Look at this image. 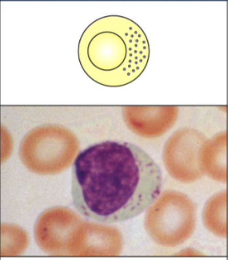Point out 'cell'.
Returning a JSON list of instances; mask_svg holds the SVG:
<instances>
[{"label": "cell", "instance_id": "2", "mask_svg": "<svg viewBox=\"0 0 228 260\" xmlns=\"http://www.w3.org/2000/svg\"><path fill=\"white\" fill-rule=\"evenodd\" d=\"M84 73L106 87L127 86L144 73L150 58L148 37L129 18L103 16L90 24L78 44Z\"/></svg>", "mask_w": 228, "mask_h": 260}, {"label": "cell", "instance_id": "4", "mask_svg": "<svg viewBox=\"0 0 228 260\" xmlns=\"http://www.w3.org/2000/svg\"><path fill=\"white\" fill-rule=\"evenodd\" d=\"M196 225L194 203L178 191H165L147 212L145 227L157 244L175 247L188 240Z\"/></svg>", "mask_w": 228, "mask_h": 260}, {"label": "cell", "instance_id": "11", "mask_svg": "<svg viewBox=\"0 0 228 260\" xmlns=\"http://www.w3.org/2000/svg\"><path fill=\"white\" fill-rule=\"evenodd\" d=\"M28 246V233L14 224L1 225V256H16L23 253Z\"/></svg>", "mask_w": 228, "mask_h": 260}, {"label": "cell", "instance_id": "7", "mask_svg": "<svg viewBox=\"0 0 228 260\" xmlns=\"http://www.w3.org/2000/svg\"><path fill=\"white\" fill-rule=\"evenodd\" d=\"M81 222L80 217L69 208H49L39 216L34 226L37 246L50 255H67V242Z\"/></svg>", "mask_w": 228, "mask_h": 260}, {"label": "cell", "instance_id": "5", "mask_svg": "<svg viewBox=\"0 0 228 260\" xmlns=\"http://www.w3.org/2000/svg\"><path fill=\"white\" fill-rule=\"evenodd\" d=\"M206 141L201 133L183 128L171 136L163 148L166 170L176 180L193 183L205 174L201 164V152Z\"/></svg>", "mask_w": 228, "mask_h": 260}, {"label": "cell", "instance_id": "6", "mask_svg": "<svg viewBox=\"0 0 228 260\" xmlns=\"http://www.w3.org/2000/svg\"><path fill=\"white\" fill-rule=\"evenodd\" d=\"M124 240L118 228L83 221L69 238L66 255L70 256H116Z\"/></svg>", "mask_w": 228, "mask_h": 260}, {"label": "cell", "instance_id": "9", "mask_svg": "<svg viewBox=\"0 0 228 260\" xmlns=\"http://www.w3.org/2000/svg\"><path fill=\"white\" fill-rule=\"evenodd\" d=\"M226 132L205 141L201 152V164L204 173L214 180L226 183Z\"/></svg>", "mask_w": 228, "mask_h": 260}, {"label": "cell", "instance_id": "10", "mask_svg": "<svg viewBox=\"0 0 228 260\" xmlns=\"http://www.w3.org/2000/svg\"><path fill=\"white\" fill-rule=\"evenodd\" d=\"M226 191L213 196L205 206L203 220L205 226L214 235L226 237Z\"/></svg>", "mask_w": 228, "mask_h": 260}, {"label": "cell", "instance_id": "8", "mask_svg": "<svg viewBox=\"0 0 228 260\" xmlns=\"http://www.w3.org/2000/svg\"><path fill=\"white\" fill-rule=\"evenodd\" d=\"M178 107L163 106L124 107V122L132 132L144 138H157L176 122Z\"/></svg>", "mask_w": 228, "mask_h": 260}, {"label": "cell", "instance_id": "3", "mask_svg": "<svg viewBox=\"0 0 228 260\" xmlns=\"http://www.w3.org/2000/svg\"><path fill=\"white\" fill-rule=\"evenodd\" d=\"M76 136L63 125L36 127L25 136L19 146V157L30 171L47 176L70 167L79 151Z\"/></svg>", "mask_w": 228, "mask_h": 260}, {"label": "cell", "instance_id": "1", "mask_svg": "<svg viewBox=\"0 0 228 260\" xmlns=\"http://www.w3.org/2000/svg\"><path fill=\"white\" fill-rule=\"evenodd\" d=\"M159 166L144 149L104 141L79 152L73 164L71 193L77 211L97 222L136 217L160 195Z\"/></svg>", "mask_w": 228, "mask_h": 260}]
</instances>
